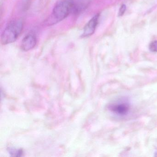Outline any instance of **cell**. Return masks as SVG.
Wrapping results in <instances>:
<instances>
[{"label": "cell", "mask_w": 157, "mask_h": 157, "mask_svg": "<svg viewBox=\"0 0 157 157\" xmlns=\"http://www.w3.org/2000/svg\"><path fill=\"white\" fill-rule=\"evenodd\" d=\"M108 108L111 112L117 115L125 116L129 113L130 105L127 101H121L110 104Z\"/></svg>", "instance_id": "3"}, {"label": "cell", "mask_w": 157, "mask_h": 157, "mask_svg": "<svg viewBox=\"0 0 157 157\" xmlns=\"http://www.w3.org/2000/svg\"><path fill=\"white\" fill-rule=\"evenodd\" d=\"M126 10V5L125 4H123V5H121L120 9H119V11H118V16H123Z\"/></svg>", "instance_id": "8"}, {"label": "cell", "mask_w": 157, "mask_h": 157, "mask_svg": "<svg viewBox=\"0 0 157 157\" xmlns=\"http://www.w3.org/2000/svg\"><path fill=\"white\" fill-rule=\"evenodd\" d=\"M149 48L151 52H157V41L151 42L149 46Z\"/></svg>", "instance_id": "7"}, {"label": "cell", "mask_w": 157, "mask_h": 157, "mask_svg": "<svg viewBox=\"0 0 157 157\" xmlns=\"http://www.w3.org/2000/svg\"><path fill=\"white\" fill-rule=\"evenodd\" d=\"M9 152L13 156H20L22 155V151L21 150L16 149L14 148H10Z\"/></svg>", "instance_id": "6"}, {"label": "cell", "mask_w": 157, "mask_h": 157, "mask_svg": "<svg viewBox=\"0 0 157 157\" xmlns=\"http://www.w3.org/2000/svg\"><path fill=\"white\" fill-rule=\"evenodd\" d=\"M99 17L100 14L97 13L86 24L83 29V33L82 35V37H89L94 33L98 24Z\"/></svg>", "instance_id": "4"}, {"label": "cell", "mask_w": 157, "mask_h": 157, "mask_svg": "<svg viewBox=\"0 0 157 157\" xmlns=\"http://www.w3.org/2000/svg\"><path fill=\"white\" fill-rule=\"evenodd\" d=\"M23 27L22 20L17 19L12 21L2 34V44L3 45L9 44L15 42L21 33Z\"/></svg>", "instance_id": "2"}, {"label": "cell", "mask_w": 157, "mask_h": 157, "mask_svg": "<svg viewBox=\"0 0 157 157\" xmlns=\"http://www.w3.org/2000/svg\"><path fill=\"white\" fill-rule=\"evenodd\" d=\"M79 10V7L73 0H61L55 5L52 18L56 22H58L67 18L71 13L78 12Z\"/></svg>", "instance_id": "1"}, {"label": "cell", "mask_w": 157, "mask_h": 157, "mask_svg": "<svg viewBox=\"0 0 157 157\" xmlns=\"http://www.w3.org/2000/svg\"><path fill=\"white\" fill-rule=\"evenodd\" d=\"M36 43L37 40L36 36L33 34H29L22 41L21 48L23 51H29L36 46Z\"/></svg>", "instance_id": "5"}]
</instances>
